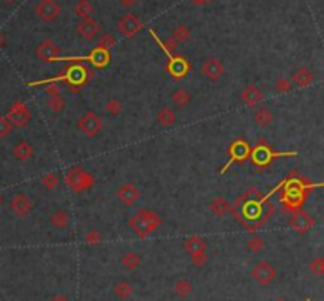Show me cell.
I'll return each instance as SVG.
<instances>
[{"label": "cell", "mask_w": 324, "mask_h": 301, "mask_svg": "<svg viewBox=\"0 0 324 301\" xmlns=\"http://www.w3.org/2000/svg\"><path fill=\"white\" fill-rule=\"evenodd\" d=\"M100 32H101V25L97 19H93V18L81 19L78 24H76V33H78L82 40H87V41L95 40L100 37Z\"/></svg>", "instance_id": "obj_8"}, {"label": "cell", "mask_w": 324, "mask_h": 301, "mask_svg": "<svg viewBox=\"0 0 324 301\" xmlns=\"http://www.w3.org/2000/svg\"><path fill=\"white\" fill-rule=\"evenodd\" d=\"M49 222H51V226H53L54 229L65 230L68 226H70V213H68L66 210L59 208V210H56L49 216Z\"/></svg>", "instance_id": "obj_16"}, {"label": "cell", "mask_w": 324, "mask_h": 301, "mask_svg": "<svg viewBox=\"0 0 324 301\" xmlns=\"http://www.w3.org/2000/svg\"><path fill=\"white\" fill-rule=\"evenodd\" d=\"M49 301H70V298H68L66 295H64V294H57V295L51 297Z\"/></svg>", "instance_id": "obj_40"}, {"label": "cell", "mask_w": 324, "mask_h": 301, "mask_svg": "<svg viewBox=\"0 0 324 301\" xmlns=\"http://www.w3.org/2000/svg\"><path fill=\"white\" fill-rule=\"evenodd\" d=\"M93 5L90 3V0H78V3L73 6V13L78 16L79 19H87L92 18L93 14Z\"/></svg>", "instance_id": "obj_21"}, {"label": "cell", "mask_w": 324, "mask_h": 301, "mask_svg": "<svg viewBox=\"0 0 324 301\" xmlns=\"http://www.w3.org/2000/svg\"><path fill=\"white\" fill-rule=\"evenodd\" d=\"M142 29H144V24L134 13L124 14L117 22V30L124 38H134Z\"/></svg>", "instance_id": "obj_3"}, {"label": "cell", "mask_w": 324, "mask_h": 301, "mask_svg": "<svg viewBox=\"0 0 324 301\" xmlns=\"http://www.w3.org/2000/svg\"><path fill=\"white\" fill-rule=\"evenodd\" d=\"M5 2H10L11 3V2H14V0H5Z\"/></svg>", "instance_id": "obj_43"}, {"label": "cell", "mask_w": 324, "mask_h": 301, "mask_svg": "<svg viewBox=\"0 0 324 301\" xmlns=\"http://www.w3.org/2000/svg\"><path fill=\"white\" fill-rule=\"evenodd\" d=\"M59 54H61V49L54 41H45L37 48V55L43 62H53L59 57Z\"/></svg>", "instance_id": "obj_13"}, {"label": "cell", "mask_w": 324, "mask_h": 301, "mask_svg": "<svg viewBox=\"0 0 324 301\" xmlns=\"http://www.w3.org/2000/svg\"><path fill=\"white\" fill-rule=\"evenodd\" d=\"M121 263H122V266L127 271H133L141 265V255L138 252H134V251H129V252H125L122 255Z\"/></svg>", "instance_id": "obj_22"}, {"label": "cell", "mask_w": 324, "mask_h": 301, "mask_svg": "<svg viewBox=\"0 0 324 301\" xmlns=\"http://www.w3.org/2000/svg\"><path fill=\"white\" fill-rule=\"evenodd\" d=\"M13 153L19 161H27V159H30L33 156V147L29 142H19L14 147Z\"/></svg>", "instance_id": "obj_25"}, {"label": "cell", "mask_w": 324, "mask_h": 301, "mask_svg": "<svg viewBox=\"0 0 324 301\" xmlns=\"http://www.w3.org/2000/svg\"><path fill=\"white\" fill-rule=\"evenodd\" d=\"M35 13L41 21L53 22L61 16L62 8L57 3V0H40L35 6Z\"/></svg>", "instance_id": "obj_6"}, {"label": "cell", "mask_w": 324, "mask_h": 301, "mask_svg": "<svg viewBox=\"0 0 324 301\" xmlns=\"http://www.w3.org/2000/svg\"><path fill=\"white\" fill-rule=\"evenodd\" d=\"M105 110H106V114H108V115L117 117V115L124 110V104H122V101H121V100H117V98H111V100L106 101Z\"/></svg>", "instance_id": "obj_29"}, {"label": "cell", "mask_w": 324, "mask_h": 301, "mask_svg": "<svg viewBox=\"0 0 324 301\" xmlns=\"http://www.w3.org/2000/svg\"><path fill=\"white\" fill-rule=\"evenodd\" d=\"M262 97H264L262 92L257 87V85H247V87L241 93V98L244 101V104L250 106V107H257L262 101Z\"/></svg>", "instance_id": "obj_14"}, {"label": "cell", "mask_w": 324, "mask_h": 301, "mask_svg": "<svg viewBox=\"0 0 324 301\" xmlns=\"http://www.w3.org/2000/svg\"><path fill=\"white\" fill-rule=\"evenodd\" d=\"M59 183H61V180H59V177L56 174H48L43 177V186L46 189H49V191H54V189L59 186Z\"/></svg>", "instance_id": "obj_36"}, {"label": "cell", "mask_w": 324, "mask_h": 301, "mask_svg": "<svg viewBox=\"0 0 324 301\" xmlns=\"http://www.w3.org/2000/svg\"><path fill=\"white\" fill-rule=\"evenodd\" d=\"M10 120H11V123H14L16 126H25L27 125V122L30 120V112H29V109L22 106V104H18V106H14V109L10 112Z\"/></svg>", "instance_id": "obj_17"}, {"label": "cell", "mask_w": 324, "mask_h": 301, "mask_svg": "<svg viewBox=\"0 0 324 301\" xmlns=\"http://www.w3.org/2000/svg\"><path fill=\"white\" fill-rule=\"evenodd\" d=\"M177 45L179 43L171 37V38H166L165 40V43H163V48L166 49V52H173V50H176V48H177Z\"/></svg>", "instance_id": "obj_38"}, {"label": "cell", "mask_w": 324, "mask_h": 301, "mask_svg": "<svg viewBox=\"0 0 324 301\" xmlns=\"http://www.w3.org/2000/svg\"><path fill=\"white\" fill-rule=\"evenodd\" d=\"M253 120H255V123H257L258 126L266 128V126H269V125L272 123V120H274V115H272V112H270L269 107L259 106V107L255 109Z\"/></svg>", "instance_id": "obj_19"}, {"label": "cell", "mask_w": 324, "mask_h": 301, "mask_svg": "<svg viewBox=\"0 0 324 301\" xmlns=\"http://www.w3.org/2000/svg\"><path fill=\"white\" fill-rule=\"evenodd\" d=\"M209 210L212 214H215L217 218L225 216V214L229 211V202L225 199L223 196H217L210 201L209 203Z\"/></svg>", "instance_id": "obj_18"}, {"label": "cell", "mask_w": 324, "mask_h": 301, "mask_svg": "<svg viewBox=\"0 0 324 301\" xmlns=\"http://www.w3.org/2000/svg\"><path fill=\"white\" fill-rule=\"evenodd\" d=\"M171 100H173V104L177 109H185L190 106L192 102V95L189 90L185 89H176L171 95Z\"/></svg>", "instance_id": "obj_20"}, {"label": "cell", "mask_w": 324, "mask_h": 301, "mask_svg": "<svg viewBox=\"0 0 324 301\" xmlns=\"http://www.w3.org/2000/svg\"><path fill=\"white\" fill-rule=\"evenodd\" d=\"M116 196H117V199L125 205V207H131V205H134L136 202H138L141 193H139L138 186H136L134 183H125V185L119 186V189L116 191Z\"/></svg>", "instance_id": "obj_9"}, {"label": "cell", "mask_w": 324, "mask_h": 301, "mask_svg": "<svg viewBox=\"0 0 324 301\" xmlns=\"http://www.w3.org/2000/svg\"><path fill=\"white\" fill-rule=\"evenodd\" d=\"M113 292L119 300H129L133 295V286L127 281H119L114 286Z\"/></svg>", "instance_id": "obj_24"}, {"label": "cell", "mask_w": 324, "mask_h": 301, "mask_svg": "<svg viewBox=\"0 0 324 301\" xmlns=\"http://www.w3.org/2000/svg\"><path fill=\"white\" fill-rule=\"evenodd\" d=\"M247 249L252 254H259L264 249V240L261 237H252L249 242H247Z\"/></svg>", "instance_id": "obj_32"}, {"label": "cell", "mask_w": 324, "mask_h": 301, "mask_svg": "<svg viewBox=\"0 0 324 301\" xmlns=\"http://www.w3.org/2000/svg\"><path fill=\"white\" fill-rule=\"evenodd\" d=\"M272 301H288V300L285 297H277L275 300H272Z\"/></svg>", "instance_id": "obj_41"}, {"label": "cell", "mask_w": 324, "mask_h": 301, "mask_svg": "<svg viewBox=\"0 0 324 301\" xmlns=\"http://www.w3.org/2000/svg\"><path fill=\"white\" fill-rule=\"evenodd\" d=\"M92 62L98 65V66H105L109 62V54L106 49H100L97 48L95 50L92 52Z\"/></svg>", "instance_id": "obj_31"}, {"label": "cell", "mask_w": 324, "mask_h": 301, "mask_svg": "<svg viewBox=\"0 0 324 301\" xmlns=\"http://www.w3.org/2000/svg\"><path fill=\"white\" fill-rule=\"evenodd\" d=\"M184 249H185V252H189V255L192 257V255H196V254L206 252L207 243L202 237L193 235V237H189L184 242Z\"/></svg>", "instance_id": "obj_15"}, {"label": "cell", "mask_w": 324, "mask_h": 301, "mask_svg": "<svg viewBox=\"0 0 324 301\" xmlns=\"http://www.w3.org/2000/svg\"><path fill=\"white\" fill-rule=\"evenodd\" d=\"M250 276L253 278L255 282L261 284V286H269V284L274 282V279L277 278V270L274 268V265L262 260L253 266Z\"/></svg>", "instance_id": "obj_4"}, {"label": "cell", "mask_w": 324, "mask_h": 301, "mask_svg": "<svg viewBox=\"0 0 324 301\" xmlns=\"http://www.w3.org/2000/svg\"><path fill=\"white\" fill-rule=\"evenodd\" d=\"M65 100L62 95H56V97H49L46 100V107L51 110V112H54V114H59V112H62V110L65 109Z\"/></svg>", "instance_id": "obj_27"}, {"label": "cell", "mask_w": 324, "mask_h": 301, "mask_svg": "<svg viewBox=\"0 0 324 301\" xmlns=\"http://www.w3.org/2000/svg\"><path fill=\"white\" fill-rule=\"evenodd\" d=\"M101 240H103V235L95 229H90L87 234L84 235V242H86L87 245H100Z\"/></svg>", "instance_id": "obj_35"}, {"label": "cell", "mask_w": 324, "mask_h": 301, "mask_svg": "<svg viewBox=\"0 0 324 301\" xmlns=\"http://www.w3.org/2000/svg\"><path fill=\"white\" fill-rule=\"evenodd\" d=\"M157 123L163 128H169L176 123V114L173 109L169 107H161L157 114Z\"/></svg>", "instance_id": "obj_23"}, {"label": "cell", "mask_w": 324, "mask_h": 301, "mask_svg": "<svg viewBox=\"0 0 324 301\" xmlns=\"http://www.w3.org/2000/svg\"><path fill=\"white\" fill-rule=\"evenodd\" d=\"M161 224V219L158 214L149 210V208H142L138 210L133 216L129 219V226L139 238H147L150 234H153Z\"/></svg>", "instance_id": "obj_1"}, {"label": "cell", "mask_w": 324, "mask_h": 301, "mask_svg": "<svg viewBox=\"0 0 324 301\" xmlns=\"http://www.w3.org/2000/svg\"><path fill=\"white\" fill-rule=\"evenodd\" d=\"M10 207H11V210H13V213L16 214V216L24 218L32 211L33 205H32V201L25 194H16L11 199Z\"/></svg>", "instance_id": "obj_11"}, {"label": "cell", "mask_w": 324, "mask_h": 301, "mask_svg": "<svg viewBox=\"0 0 324 301\" xmlns=\"http://www.w3.org/2000/svg\"><path fill=\"white\" fill-rule=\"evenodd\" d=\"M289 226H291L297 234H307L315 227V218L310 213H307L304 210H297L291 214V219H289Z\"/></svg>", "instance_id": "obj_7"}, {"label": "cell", "mask_w": 324, "mask_h": 301, "mask_svg": "<svg viewBox=\"0 0 324 301\" xmlns=\"http://www.w3.org/2000/svg\"><path fill=\"white\" fill-rule=\"evenodd\" d=\"M116 43H117V40H116V37L113 35V33H101V35L98 37V48L100 49L109 50V49H113L116 46Z\"/></svg>", "instance_id": "obj_30"}, {"label": "cell", "mask_w": 324, "mask_h": 301, "mask_svg": "<svg viewBox=\"0 0 324 301\" xmlns=\"http://www.w3.org/2000/svg\"><path fill=\"white\" fill-rule=\"evenodd\" d=\"M207 260H209V257H207L206 252H201V254L192 255V262H193L194 266H198V268H202V266L207 263Z\"/></svg>", "instance_id": "obj_37"}, {"label": "cell", "mask_w": 324, "mask_h": 301, "mask_svg": "<svg viewBox=\"0 0 324 301\" xmlns=\"http://www.w3.org/2000/svg\"><path fill=\"white\" fill-rule=\"evenodd\" d=\"M193 290H194V287L189 279H179L174 284V294L181 298H187L189 295H192Z\"/></svg>", "instance_id": "obj_26"}, {"label": "cell", "mask_w": 324, "mask_h": 301, "mask_svg": "<svg viewBox=\"0 0 324 301\" xmlns=\"http://www.w3.org/2000/svg\"><path fill=\"white\" fill-rule=\"evenodd\" d=\"M310 271L315 274V276H320L323 278L324 276V255L323 257H317V259H313L309 265Z\"/></svg>", "instance_id": "obj_34"}, {"label": "cell", "mask_w": 324, "mask_h": 301, "mask_svg": "<svg viewBox=\"0 0 324 301\" xmlns=\"http://www.w3.org/2000/svg\"><path fill=\"white\" fill-rule=\"evenodd\" d=\"M196 3H206V2H209V0H194Z\"/></svg>", "instance_id": "obj_42"}, {"label": "cell", "mask_w": 324, "mask_h": 301, "mask_svg": "<svg viewBox=\"0 0 324 301\" xmlns=\"http://www.w3.org/2000/svg\"><path fill=\"white\" fill-rule=\"evenodd\" d=\"M76 126H78V130L82 134H86L89 137H95L101 131V128H103V122H101V118L95 112H87L78 120Z\"/></svg>", "instance_id": "obj_5"}, {"label": "cell", "mask_w": 324, "mask_h": 301, "mask_svg": "<svg viewBox=\"0 0 324 301\" xmlns=\"http://www.w3.org/2000/svg\"><path fill=\"white\" fill-rule=\"evenodd\" d=\"M293 82L286 79V77H280V79H277L274 82V90L277 93H288V92H291L293 90Z\"/></svg>", "instance_id": "obj_33"}, {"label": "cell", "mask_w": 324, "mask_h": 301, "mask_svg": "<svg viewBox=\"0 0 324 301\" xmlns=\"http://www.w3.org/2000/svg\"><path fill=\"white\" fill-rule=\"evenodd\" d=\"M313 81H315V74L307 66H299L291 73V82L296 87L305 89V87H309V85H312Z\"/></svg>", "instance_id": "obj_12"}, {"label": "cell", "mask_w": 324, "mask_h": 301, "mask_svg": "<svg viewBox=\"0 0 324 301\" xmlns=\"http://www.w3.org/2000/svg\"><path fill=\"white\" fill-rule=\"evenodd\" d=\"M223 71H225L223 65H221V62L217 58H207L201 66L202 76L206 77L207 81H212V82L220 81V77L223 76Z\"/></svg>", "instance_id": "obj_10"}, {"label": "cell", "mask_w": 324, "mask_h": 301, "mask_svg": "<svg viewBox=\"0 0 324 301\" xmlns=\"http://www.w3.org/2000/svg\"><path fill=\"white\" fill-rule=\"evenodd\" d=\"M190 37H192V32H190V29L187 27V25H184V24H179V25H176V27L173 29V38H174L177 43L189 41Z\"/></svg>", "instance_id": "obj_28"}, {"label": "cell", "mask_w": 324, "mask_h": 301, "mask_svg": "<svg viewBox=\"0 0 324 301\" xmlns=\"http://www.w3.org/2000/svg\"><path fill=\"white\" fill-rule=\"evenodd\" d=\"M65 182L73 193H82L93 185V177L81 167H73L68 170Z\"/></svg>", "instance_id": "obj_2"}, {"label": "cell", "mask_w": 324, "mask_h": 301, "mask_svg": "<svg viewBox=\"0 0 324 301\" xmlns=\"http://www.w3.org/2000/svg\"><path fill=\"white\" fill-rule=\"evenodd\" d=\"M119 3H121L124 8H133L136 3H138V0H119Z\"/></svg>", "instance_id": "obj_39"}]
</instances>
